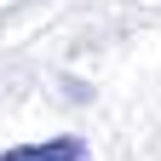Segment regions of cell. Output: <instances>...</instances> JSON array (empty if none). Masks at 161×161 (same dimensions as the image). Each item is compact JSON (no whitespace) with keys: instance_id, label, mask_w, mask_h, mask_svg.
Here are the masks:
<instances>
[{"instance_id":"cell-1","label":"cell","mask_w":161,"mask_h":161,"mask_svg":"<svg viewBox=\"0 0 161 161\" xmlns=\"http://www.w3.org/2000/svg\"><path fill=\"white\" fill-rule=\"evenodd\" d=\"M0 161H92L80 138H40V144H17L0 150Z\"/></svg>"}]
</instances>
